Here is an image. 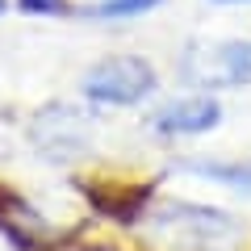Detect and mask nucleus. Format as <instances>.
<instances>
[{
  "label": "nucleus",
  "instance_id": "obj_1",
  "mask_svg": "<svg viewBox=\"0 0 251 251\" xmlns=\"http://www.w3.org/2000/svg\"><path fill=\"white\" fill-rule=\"evenodd\" d=\"M80 88L92 105L130 109V105H143V100H151L159 92V72L143 54H113V59H100L97 67H88Z\"/></svg>",
  "mask_w": 251,
  "mask_h": 251
},
{
  "label": "nucleus",
  "instance_id": "obj_2",
  "mask_svg": "<svg viewBox=\"0 0 251 251\" xmlns=\"http://www.w3.org/2000/svg\"><path fill=\"white\" fill-rule=\"evenodd\" d=\"M184 72L201 88H243L251 84V42L230 38V42L209 46L205 54H188Z\"/></svg>",
  "mask_w": 251,
  "mask_h": 251
},
{
  "label": "nucleus",
  "instance_id": "obj_3",
  "mask_svg": "<svg viewBox=\"0 0 251 251\" xmlns=\"http://www.w3.org/2000/svg\"><path fill=\"white\" fill-rule=\"evenodd\" d=\"M218 122H222V105L209 92H193V97L168 100L163 109H155L151 130L163 138H197V134H209Z\"/></svg>",
  "mask_w": 251,
  "mask_h": 251
},
{
  "label": "nucleus",
  "instance_id": "obj_4",
  "mask_svg": "<svg viewBox=\"0 0 251 251\" xmlns=\"http://www.w3.org/2000/svg\"><path fill=\"white\" fill-rule=\"evenodd\" d=\"M155 226H163V230L172 234H188V239L197 243H222V239H234L239 234V226H234L230 214H222V209H209V205H188V201H176V205H163L159 214L151 218Z\"/></svg>",
  "mask_w": 251,
  "mask_h": 251
},
{
  "label": "nucleus",
  "instance_id": "obj_5",
  "mask_svg": "<svg viewBox=\"0 0 251 251\" xmlns=\"http://www.w3.org/2000/svg\"><path fill=\"white\" fill-rule=\"evenodd\" d=\"M59 113H63V122H54V109H46L42 117H38V147H42L50 159H67V155H75L84 147V130H88V117L84 113H72V109H63L59 105Z\"/></svg>",
  "mask_w": 251,
  "mask_h": 251
},
{
  "label": "nucleus",
  "instance_id": "obj_6",
  "mask_svg": "<svg viewBox=\"0 0 251 251\" xmlns=\"http://www.w3.org/2000/svg\"><path fill=\"white\" fill-rule=\"evenodd\" d=\"M0 230L9 234L21 251H34L38 239L46 234V226H42V218H38L21 197H13L9 188H0Z\"/></svg>",
  "mask_w": 251,
  "mask_h": 251
},
{
  "label": "nucleus",
  "instance_id": "obj_7",
  "mask_svg": "<svg viewBox=\"0 0 251 251\" xmlns=\"http://www.w3.org/2000/svg\"><path fill=\"white\" fill-rule=\"evenodd\" d=\"M188 172L214 180V184H226L234 193H251V159H234V163H222V159H197L188 163Z\"/></svg>",
  "mask_w": 251,
  "mask_h": 251
},
{
  "label": "nucleus",
  "instance_id": "obj_8",
  "mask_svg": "<svg viewBox=\"0 0 251 251\" xmlns=\"http://www.w3.org/2000/svg\"><path fill=\"white\" fill-rule=\"evenodd\" d=\"M163 0H92V4H84L80 17L88 21H134L143 17V13L159 9Z\"/></svg>",
  "mask_w": 251,
  "mask_h": 251
},
{
  "label": "nucleus",
  "instance_id": "obj_9",
  "mask_svg": "<svg viewBox=\"0 0 251 251\" xmlns=\"http://www.w3.org/2000/svg\"><path fill=\"white\" fill-rule=\"evenodd\" d=\"M17 9L29 13V17H67V13H75L67 0H17Z\"/></svg>",
  "mask_w": 251,
  "mask_h": 251
},
{
  "label": "nucleus",
  "instance_id": "obj_10",
  "mask_svg": "<svg viewBox=\"0 0 251 251\" xmlns=\"http://www.w3.org/2000/svg\"><path fill=\"white\" fill-rule=\"evenodd\" d=\"M214 4H251V0H214Z\"/></svg>",
  "mask_w": 251,
  "mask_h": 251
},
{
  "label": "nucleus",
  "instance_id": "obj_11",
  "mask_svg": "<svg viewBox=\"0 0 251 251\" xmlns=\"http://www.w3.org/2000/svg\"><path fill=\"white\" fill-rule=\"evenodd\" d=\"M4 13H9V0H0V17H4Z\"/></svg>",
  "mask_w": 251,
  "mask_h": 251
}]
</instances>
